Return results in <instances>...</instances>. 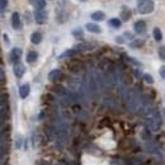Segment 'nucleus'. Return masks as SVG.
<instances>
[{"label": "nucleus", "mask_w": 165, "mask_h": 165, "mask_svg": "<svg viewBox=\"0 0 165 165\" xmlns=\"http://www.w3.org/2000/svg\"><path fill=\"white\" fill-rule=\"evenodd\" d=\"M116 42H118V43H123V38H122V37H117Z\"/></svg>", "instance_id": "obj_30"}, {"label": "nucleus", "mask_w": 165, "mask_h": 165, "mask_svg": "<svg viewBox=\"0 0 165 165\" xmlns=\"http://www.w3.org/2000/svg\"><path fill=\"white\" fill-rule=\"evenodd\" d=\"M12 25H13L14 29H20V28H22L20 15L18 13H13V15H12Z\"/></svg>", "instance_id": "obj_6"}, {"label": "nucleus", "mask_w": 165, "mask_h": 165, "mask_svg": "<svg viewBox=\"0 0 165 165\" xmlns=\"http://www.w3.org/2000/svg\"><path fill=\"white\" fill-rule=\"evenodd\" d=\"M142 78L147 84H154V79H152V76L150 75V74H142Z\"/></svg>", "instance_id": "obj_21"}, {"label": "nucleus", "mask_w": 165, "mask_h": 165, "mask_svg": "<svg viewBox=\"0 0 165 165\" xmlns=\"http://www.w3.org/2000/svg\"><path fill=\"white\" fill-rule=\"evenodd\" d=\"M154 38H155V41H161L163 40V34H161V31L159 28H154Z\"/></svg>", "instance_id": "obj_19"}, {"label": "nucleus", "mask_w": 165, "mask_h": 165, "mask_svg": "<svg viewBox=\"0 0 165 165\" xmlns=\"http://www.w3.org/2000/svg\"><path fill=\"white\" fill-rule=\"evenodd\" d=\"M160 76H161V79L165 78V67H164V66L160 67Z\"/></svg>", "instance_id": "obj_27"}, {"label": "nucleus", "mask_w": 165, "mask_h": 165, "mask_svg": "<svg viewBox=\"0 0 165 165\" xmlns=\"http://www.w3.org/2000/svg\"><path fill=\"white\" fill-rule=\"evenodd\" d=\"M121 15H122V20H128L131 18V10L127 7H122L121 9Z\"/></svg>", "instance_id": "obj_8"}, {"label": "nucleus", "mask_w": 165, "mask_h": 165, "mask_svg": "<svg viewBox=\"0 0 165 165\" xmlns=\"http://www.w3.org/2000/svg\"><path fill=\"white\" fill-rule=\"evenodd\" d=\"M127 61L131 62V63H134V65H136V66H141V62L135 60V58H132V57H127Z\"/></svg>", "instance_id": "obj_24"}, {"label": "nucleus", "mask_w": 165, "mask_h": 165, "mask_svg": "<svg viewBox=\"0 0 165 165\" xmlns=\"http://www.w3.org/2000/svg\"><path fill=\"white\" fill-rule=\"evenodd\" d=\"M8 7V0H0V12H4Z\"/></svg>", "instance_id": "obj_22"}, {"label": "nucleus", "mask_w": 165, "mask_h": 165, "mask_svg": "<svg viewBox=\"0 0 165 165\" xmlns=\"http://www.w3.org/2000/svg\"><path fill=\"white\" fill-rule=\"evenodd\" d=\"M61 76V71L58 70V69H55V70H52L50 74H49V79L51 81H55V80H57L58 78Z\"/></svg>", "instance_id": "obj_11"}, {"label": "nucleus", "mask_w": 165, "mask_h": 165, "mask_svg": "<svg viewBox=\"0 0 165 165\" xmlns=\"http://www.w3.org/2000/svg\"><path fill=\"white\" fill-rule=\"evenodd\" d=\"M32 3V5H34L37 9H45L46 7V1L45 0H29Z\"/></svg>", "instance_id": "obj_13"}, {"label": "nucleus", "mask_w": 165, "mask_h": 165, "mask_svg": "<svg viewBox=\"0 0 165 165\" xmlns=\"http://www.w3.org/2000/svg\"><path fill=\"white\" fill-rule=\"evenodd\" d=\"M143 43H145V41H143V40H135V41L131 42L130 46L132 47V49H140V47L143 46Z\"/></svg>", "instance_id": "obj_16"}, {"label": "nucleus", "mask_w": 165, "mask_h": 165, "mask_svg": "<svg viewBox=\"0 0 165 165\" xmlns=\"http://www.w3.org/2000/svg\"><path fill=\"white\" fill-rule=\"evenodd\" d=\"M125 36H126L128 40H132V38H134V36H132V33H130V32H126Z\"/></svg>", "instance_id": "obj_28"}, {"label": "nucleus", "mask_w": 165, "mask_h": 165, "mask_svg": "<svg viewBox=\"0 0 165 165\" xmlns=\"http://www.w3.org/2000/svg\"><path fill=\"white\" fill-rule=\"evenodd\" d=\"M108 23H109L110 27H113V28H119L121 27V20L118 18H112V19H109Z\"/></svg>", "instance_id": "obj_17"}, {"label": "nucleus", "mask_w": 165, "mask_h": 165, "mask_svg": "<svg viewBox=\"0 0 165 165\" xmlns=\"http://www.w3.org/2000/svg\"><path fill=\"white\" fill-rule=\"evenodd\" d=\"M159 55H160V58H161V60H164V58H165V54H164V47H160V49H159Z\"/></svg>", "instance_id": "obj_26"}, {"label": "nucleus", "mask_w": 165, "mask_h": 165, "mask_svg": "<svg viewBox=\"0 0 165 165\" xmlns=\"http://www.w3.org/2000/svg\"><path fill=\"white\" fill-rule=\"evenodd\" d=\"M80 1H87V0H80Z\"/></svg>", "instance_id": "obj_32"}, {"label": "nucleus", "mask_w": 165, "mask_h": 165, "mask_svg": "<svg viewBox=\"0 0 165 165\" xmlns=\"http://www.w3.org/2000/svg\"><path fill=\"white\" fill-rule=\"evenodd\" d=\"M5 79H7V76H5V72L3 70V67L0 66V84H4L5 83Z\"/></svg>", "instance_id": "obj_23"}, {"label": "nucleus", "mask_w": 165, "mask_h": 165, "mask_svg": "<svg viewBox=\"0 0 165 165\" xmlns=\"http://www.w3.org/2000/svg\"><path fill=\"white\" fill-rule=\"evenodd\" d=\"M85 27H87V29L89 32H92V33H100V27L94 23H88Z\"/></svg>", "instance_id": "obj_12"}, {"label": "nucleus", "mask_w": 165, "mask_h": 165, "mask_svg": "<svg viewBox=\"0 0 165 165\" xmlns=\"http://www.w3.org/2000/svg\"><path fill=\"white\" fill-rule=\"evenodd\" d=\"M104 18H105V14L103 13V12H94L93 14H92V19L93 20H97V22H102V20H104Z\"/></svg>", "instance_id": "obj_10"}, {"label": "nucleus", "mask_w": 165, "mask_h": 165, "mask_svg": "<svg viewBox=\"0 0 165 165\" xmlns=\"http://www.w3.org/2000/svg\"><path fill=\"white\" fill-rule=\"evenodd\" d=\"M13 71H14V75L17 78H22L25 72V66L23 63H20L19 61L14 62V67H13Z\"/></svg>", "instance_id": "obj_3"}, {"label": "nucleus", "mask_w": 165, "mask_h": 165, "mask_svg": "<svg viewBox=\"0 0 165 165\" xmlns=\"http://www.w3.org/2000/svg\"><path fill=\"white\" fill-rule=\"evenodd\" d=\"M154 8H155V4L152 0H137V10L140 14L151 13Z\"/></svg>", "instance_id": "obj_1"}, {"label": "nucleus", "mask_w": 165, "mask_h": 165, "mask_svg": "<svg viewBox=\"0 0 165 165\" xmlns=\"http://www.w3.org/2000/svg\"><path fill=\"white\" fill-rule=\"evenodd\" d=\"M9 103V95L8 94H1L0 95V107L5 108Z\"/></svg>", "instance_id": "obj_15"}, {"label": "nucleus", "mask_w": 165, "mask_h": 165, "mask_svg": "<svg viewBox=\"0 0 165 165\" xmlns=\"http://www.w3.org/2000/svg\"><path fill=\"white\" fill-rule=\"evenodd\" d=\"M34 19L38 24H45L47 22V19H49V17H47V13L43 9H37L34 13Z\"/></svg>", "instance_id": "obj_2"}, {"label": "nucleus", "mask_w": 165, "mask_h": 165, "mask_svg": "<svg viewBox=\"0 0 165 165\" xmlns=\"http://www.w3.org/2000/svg\"><path fill=\"white\" fill-rule=\"evenodd\" d=\"M37 58H38V54H37V52H34V51H31L29 54L27 55V62L33 63V62L37 61Z\"/></svg>", "instance_id": "obj_14"}, {"label": "nucleus", "mask_w": 165, "mask_h": 165, "mask_svg": "<svg viewBox=\"0 0 165 165\" xmlns=\"http://www.w3.org/2000/svg\"><path fill=\"white\" fill-rule=\"evenodd\" d=\"M22 136H18V140H17V143H15V145H17V149H20L22 147Z\"/></svg>", "instance_id": "obj_25"}, {"label": "nucleus", "mask_w": 165, "mask_h": 165, "mask_svg": "<svg viewBox=\"0 0 165 165\" xmlns=\"http://www.w3.org/2000/svg\"><path fill=\"white\" fill-rule=\"evenodd\" d=\"M31 41H32V43H33V45L41 43V41H42V34L40 33V32H34V33L31 36Z\"/></svg>", "instance_id": "obj_9"}, {"label": "nucleus", "mask_w": 165, "mask_h": 165, "mask_svg": "<svg viewBox=\"0 0 165 165\" xmlns=\"http://www.w3.org/2000/svg\"><path fill=\"white\" fill-rule=\"evenodd\" d=\"M134 29L137 34H142L143 32L146 31V23L143 22V20H137L134 25Z\"/></svg>", "instance_id": "obj_5"}, {"label": "nucleus", "mask_w": 165, "mask_h": 165, "mask_svg": "<svg viewBox=\"0 0 165 165\" xmlns=\"http://www.w3.org/2000/svg\"><path fill=\"white\" fill-rule=\"evenodd\" d=\"M75 52H76V50H67V51H65L63 54H61L60 56V58H63V57H70V56H74L75 55Z\"/></svg>", "instance_id": "obj_20"}, {"label": "nucleus", "mask_w": 165, "mask_h": 165, "mask_svg": "<svg viewBox=\"0 0 165 165\" xmlns=\"http://www.w3.org/2000/svg\"><path fill=\"white\" fill-rule=\"evenodd\" d=\"M29 92H31V87H29V84H23L22 87L19 88V95H20V98H27L28 95H29Z\"/></svg>", "instance_id": "obj_7"}, {"label": "nucleus", "mask_w": 165, "mask_h": 165, "mask_svg": "<svg viewBox=\"0 0 165 165\" xmlns=\"http://www.w3.org/2000/svg\"><path fill=\"white\" fill-rule=\"evenodd\" d=\"M22 57V50L18 49V47H15V49L12 50V52H10V61H12L13 63L19 61V58Z\"/></svg>", "instance_id": "obj_4"}, {"label": "nucleus", "mask_w": 165, "mask_h": 165, "mask_svg": "<svg viewBox=\"0 0 165 165\" xmlns=\"http://www.w3.org/2000/svg\"><path fill=\"white\" fill-rule=\"evenodd\" d=\"M4 41H5V43H7V45H9V38H8L7 34H4Z\"/></svg>", "instance_id": "obj_31"}, {"label": "nucleus", "mask_w": 165, "mask_h": 165, "mask_svg": "<svg viewBox=\"0 0 165 165\" xmlns=\"http://www.w3.org/2000/svg\"><path fill=\"white\" fill-rule=\"evenodd\" d=\"M72 36L75 37V38H79V40H83L84 37V33H83V29L81 28H76L72 31Z\"/></svg>", "instance_id": "obj_18"}, {"label": "nucleus", "mask_w": 165, "mask_h": 165, "mask_svg": "<svg viewBox=\"0 0 165 165\" xmlns=\"http://www.w3.org/2000/svg\"><path fill=\"white\" fill-rule=\"evenodd\" d=\"M135 75H136L137 78H141V76H142V72H141L140 70H135Z\"/></svg>", "instance_id": "obj_29"}]
</instances>
